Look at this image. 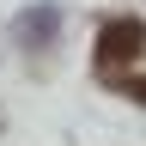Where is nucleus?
I'll use <instances>...</instances> for the list:
<instances>
[{
    "label": "nucleus",
    "instance_id": "nucleus-1",
    "mask_svg": "<svg viewBox=\"0 0 146 146\" xmlns=\"http://www.w3.org/2000/svg\"><path fill=\"white\" fill-rule=\"evenodd\" d=\"M91 55H98V73H104V79L122 85L128 73L140 67V55H146V25H140V18H110V25L98 31V49H91Z\"/></svg>",
    "mask_w": 146,
    "mask_h": 146
},
{
    "label": "nucleus",
    "instance_id": "nucleus-2",
    "mask_svg": "<svg viewBox=\"0 0 146 146\" xmlns=\"http://www.w3.org/2000/svg\"><path fill=\"white\" fill-rule=\"evenodd\" d=\"M122 85H128V91H134V98L146 104V73H134V79H122Z\"/></svg>",
    "mask_w": 146,
    "mask_h": 146
}]
</instances>
